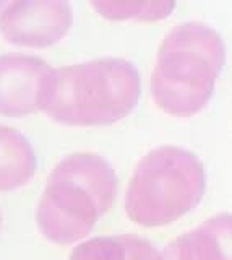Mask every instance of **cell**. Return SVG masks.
Instances as JSON below:
<instances>
[{"mask_svg": "<svg viewBox=\"0 0 232 260\" xmlns=\"http://www.w3.org/2000/svg\"><path fill=\"white\" fill-rule=\"evenodd\" d=\"M70 260H159V252L137 234L98 236L80 242Z\"/></svg>", "mask_w": 232, "mask_h": 260, "instance_id": "9", "label": "cell"}, {"mask_svg": "<svg viewBox=\"0 0 232 260\" xmlns=\"http://www.w3.org/2000/svg\"><path fill=\"white\" fill-rule=\"evenodd\" d=\"M102 18L112 21H163L175 8V0H90Z\"/></svg>", "mask_w": 232, "mask_h": 260, "instance_id": "10", "label": "cell"}, {"mask_svg": "<svg viewBox=\"0 0 232 260\" xmlns=\"http://www.w3.org/2000/svg\"><path fill=\"white\" fill-rule=\"evenodd\" d=\"M0 226H2V213H0Z\"/></svg>", "mask_w": 232, "mask_h": 260, "instance_id": "12", "label": "cell"}, {"mask_svg": "<svg viewBox=\"0 0 232 260\" xmlns=\"http://www.w3.org/2000/svg\"><path fill=\"white\" fill-rule=\"evenodd\" d=\"M159 260H232V213L216 215L164 247Z\"/></svg>", "mask_w": 232, "mask_h": 260, "instance_id": "7", "label": "cell"}, {"mask_svg": "<svg viewBox=\"0 0 232 260\" xmlns=\"http://www.w3.org/2000/svg\"><path fill=\"white\" fill-rule=\"evenodd\" d=\"M141 94L137 67L125 59L102 57L54 69L44 114L70 127L110 125L135 109Z\"/></svg>", "mask_w": 232, "mask_h": 260, "instance_id": "3", "label": "cell"}, {"mask_svg": "<svg viewBox=\"0 0 232 260\" xmlns=\"http://www.w3.org/2000/svg\"><path fill=\"white\" fill-rule=\"evenodd\" d=\"M202 161L180 146H158L135 168L125 192V213L135 224L159 228L177 221L202 202Z\"/></svg>", "mask_w": 232, "mask_h": 260, "instance_id": "4", "label": "cell"}, {"mask_svg": "<svg viewBox=\"0 0 232 260\" xmlns=\"http://www.w3.org/2000/svg\"><path fill=\"white\" fill-rule=\"evenodd\" d=\"M12 2H15V0H0V15L5 12V8L9 7Z\"/></svg>", "mask_w": 232, "mask_h": 260, "instance_id": "11", "label": "cell"}, {"mask_svg": "<svg viewBox=\"0 0 232 260\" xmlns=\"http://www.w3.org/2000/svg\"><path fill=\"white\" fill-rule=\"evenodd\" d=\"M37 169V159L28 138L20 130L0 125V192L26 185Z\"/></svg>", "mask_w": 232, "mask_h": 260, "instance_id": "8", "label": "cell"}, {"mask_svg": "<svg viewBox=\"0 0 232 260\" xmlns=\"http://www.w3.org/2000/svg\"><path fill=\"white\" fill-rule=\"evenodd\" d=\"M54 69L36 55H0V116L26 117L44 111Z\"/></svg>", "mask_w": 232, "mask_h": 260, "instance_id": "6", "label": "cell"}, {"mask_svg": "<svg viewBox=\"0 0 232 260\" xmlns=\"http://www.w3.org/2000/svg\"><path fill=\"white\" fill-rule=\"evenodd\" d=\"M226 62L218 31L188 21L166 35L151 73V96L159 109L174 117H191L210 103Z\"/></svg>", "mask_w": 232, "mask_h": 260, "instance_id": "1", "label": "cell"}, {"mask_svg": "<svg viewBox=\"0 0 232 260\" xmlns=\"http://www.w3.org/2000/svg\"><path fill=\"white\" fill-rule=\"evenodd\" d=\"M117 199V177L101 154L73 153L47 177L36 221L47 241L71 244L93 231Z\"/></svg>", "mask_w": 232, "mask_h": 260, "instance_id": "2", "label": "cell"}, {"mask_svg": "<svg viewBox=\"0 0 232 260\" xmlns=\"http://www.w3.org/2000/svg\"><path fill=\"white\" fill-rule=\"evenodd\" d=\"M71 24L68 0H15L0 15V35L15 46L44 49L65 38Z\"/></svg>", "mask_w": 232, "mask_h": 260, "instance_id": "5", "label": "cell"}]
</instances>
